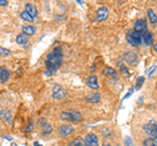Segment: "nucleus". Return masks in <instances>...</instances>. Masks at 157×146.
Segmentation results:
<instances>
[{
  "label": "nucleus",
  "mask_w": 157,
  "mask_h": 146,
  "mask_svg": "<svg viewBox=\"0 0 157 146\" xmlns=\"http://www.w3.org/2000/svg\"><path fill=\"white\" fill-rule=\"evenodd\" d=\"M133 30L135 31H139V33H147V22H145V20H137L135 22V25H133Z\"/></svg>",
  "instance_id": "obj_8"
},
{
  "label": "nucleus",
  "mask_w": 157,
  "mask_h": 146,
  "mask_svg": "<svg viewBox=\"0 0 157 146\" xmlns=\"http://www.w3.org/2000/svg\"><path fill=\"white\" fill-rule=\"evenodd\" d=\"M62 61H63L62 54H56L53 51V52H50L49 55H47V59H46V67H47L46 74L47 76H53V74H55L58 68L62 65Z\"/></svg>",
  "instance_id": "obj_1"
},
{
  "label": "nucleus",
  "mask_w": 157,
  "mask_h": 146,
  "mask_svg": "<svg viewBox=\"0 0 157 146\" xmlns=\"http://www.w3.org/2000/svg\"><path fill=\"white\" fill-rule=\"evenodd\" d=\"M16 42L21 46H27V43H29V41H27V35L24 34V33H20L17 37H16Z\"/></svg>",
  "instance_id": "obj_15"
},
{
  "label": "nucleus",
  "mask_w": 157,
  "mask_h": 146,
  "mask_svg": "<svg viewBox=\"0 0 157 146\" xmlns=\"http://www.w3.org/2000/svg\"><path fill=\"white\" fill-rule=\"evenodd\" d=\"M7 4H8L7 0H0V7H5Z\"/></svg>",
  "instance_id": "obj_33"
},
{
  "label": "nucleus",
  "mask_w": 157,
  "mask_h": 146,
  "mask_svg": "<svg viewBox=\"0 0 157 146\" xmlns=\"http://www.w3.org/2000/svg\"><path fill=\"white\" fill-rule=\"evenodd\" d=\"M35 31H37V29H35L34 26H31V25H25L22 27V33L26 34L27 37H29V35H34Z\"/></svg>",
  "instance_id": "obj_17"
},
{
  "label": "nucleus",
  "mask_w": 157,
  "mask_h": 146,
  "mask_svg": "<svg viewBox=\"0 0 157 146\" xmlns=\"http://www.w3.org/2000/svg\"><path fill=\"white\" fill-rule=\"evenodd\" d=\"M86 84H88V86L90 89H93V90H97L98 88H100V85H98V80H97V76H90L88 78V81H86Z\"/></svg>",
  "instance_id": "obj_12"
},
{
  "label": "nucleus",
  "mask_w": 157,
  "mask_h": 146,
  "mask_svg": "<svg viewBox=\"0 0 157 146\" xmlns=\"http://www.w3.org/2000/svg\"><path fill=\"white\" fill-rule=\"evenodd\" d=\"M67 95V93H66V90L62 88L60 85H55L54 88H53V98L54 99H63Z\"/></svg>",
  "instance_id": "obj_5"
},
{
  "label": "nucleus",
  "mask_w": 157,
  "mask_h": 146,
  "mask_svg": "<svg viewBox=\"0 0 157 146\" xmlns=\"http://www.w3.org/2000/svg\"><path fill=\"white\" fill-rule=\"evenodd\" d=\"M34 146H42V145H39L38 142H35V144H34Z\"/></svg>",
  "instance_id": "obj_35"
},
{
  "label": "nucleus",
  "mask_w": 157,
  "mask_h": 146,
  "mask_svg": "<svg viewBox=\"0 0 157 146\" xmlns=\"http://www.w3.org/2000/svg\"><path fill=\"white\" fill-rule=\"evenodd\" d=\"M85 146H98V137L96 135H93V133H88V135L85 136Z\"/></svg>",
  "instance_id": "obj_7"
},
{
  "label": "nucleus",
  "mask_w": 157,
  "mask_h": 146,
  "mask_svg": "<svg viewBox=\"0 0 157 146\" xmlns=\"http://www.w3.org/2000/svg\"><path fill=\"white\" fill-rule=\"evenodd\" d=\"M60 119L64 121H72V115H71V111H63L60 113Z\"/></svg>",
  "instance_id": "obj_23"
},
{
  "label": "nucleus",
  "mask_w": 157,
  "mask_h": 146,
  "mask_svg": "<svg viewBox=\"0 0 157 146\" xmlns=\"http://www.w3.org/2000/svg\"><path fill=\"white\" fill-rule=\"evenodd\" d=\"M45 124H46V120H45V119H39L38 123H37V125H38V127H41V128H42Z\"/></svg>",
  "instance_id": "obj_30"
},
{
  "label": "nucleus",
  "mask_w": 157,
  "mask_h": 146,
  "mask_svg": "<svg viewBox=\"0 0 157 146\" xmlns=\"http://www.w3.org/2000/svg\"><path fill=\"white\" fill-rule=\"evenodd\" d=\"M11 54L9 50L7 48H3V47H0V56H8V55Z\"/></svg>",
  "instance_id": "obj_26"
},
{
  "label": "nucleus",
  "mask_w": 157,
  "mask_h": 146,
  "mask_svg": "<svg viewBox=\"0 0 157 146\" xmlns=\"http://www.w3.org/2000/svg\"><path fill=\"white\" fill-rule=\"evenodd\" d=\"M21 17H22V20H25V21H29V22H31V21H33V17H31V16L29 14V13H27V12L26 11H24V12H21Z\"/></svg>",
  "instance_id": "obj_25"
},
{
  "label": "nucleus",
  "mask_w": 157,
  "mask_h": 146,
  "mask_svg": "<svg viewBox=\"0 0 157 146\" xmlns=\"http://www.w3.org/2000/svg\"><path fill=\"white\" fill-rule=\"evenodd\" d=\"M0 119L4 120L8 124H12L13 116H12V112L9 111V110H2V111H0Z\"/></svg>",
  "instance_id": "obj_10"
},
{
  "label": "nucleus",
  "mask_w": 157,
  "mask_h": 146,
  "mask_svg": "<svg viewBox=\"0 0 157 146\" xmlns=\"http://www.w3.org/2000/svg\"><path fill=\"white\" fill-rule=\"evenodd\" d=\"M68 146H85V142L81 138H75L68 144Z\"/></svg>",
  "instance_id": "obj_24"
},
{
  "label": "nucleus",
  "mask_w": 157,
  "mask_h": 146,
  "mask_svg": "<svg viewBox=\"0 0 157 146\" xmlns=\"http://www.w3.org/2000/svg\"><path fill=\"white\" fill-rule=\"evenodd\" d=\"M42 133L43 135H51V133H53V125L50 123H46L42 127Z\"/></svg>",
  "instance_id": "obj_21"
},
{
  "label": "nucleus",
  "mask_w": 157,
  "mask_h": 146,
  "mask_svg": "<svg viewBox=\"0 0 157 146\" xmlns=\"http://www.w3.org/2000/svg\"><path fill=\"white\" fill-rule=\"evenodd\" d=\"M143 82H144V77H143V76L137 77V80H136V89H139L140 86L143 85Z\"/></svg>",
  "instance_id": "obj_27"
},
{
  "label": "nucleus",
  "mask_w": 157,
  "mask_h": 146,
  "mask_svg": "<svg viewBox=\"0 0 157 146\" xmlns=\"http://www.w3.org/2000/svg\"><path fill=\"white\" fill-rule=\"evenodd\" d=\"M73 133V127L71 124H63L59 127V135L62 137H68Z\"/></svg>",
  "instance_id": "obj_6"
},
{
  "label": "nucleus",
  "mask_w": 157,
  "mask_h": 146,
  "mask_svg": "<svg viewBox=\"0 0 157 146\" xmlns=\"http://www.w3.org/2000/svg\"><path fill=\"white\" fill-rule=\"evenodd\" d=\"M109 16V9L106 7H101L97 11V20L98 21H105Z\"/></svg>",
  "instance_id": "obj_9"
},
{
  "label": "nucleus",
  "mask_w": 157,
  "mask_h": 146,
  "mask_svg": "<svg viewBox=\"0 0 157 146\" xmlns=\"http://www.w3.org/2000/svg\"><path fill=\"white\" fill-rule=\"evenodd\" d=\"M143 43L145 46H152L153 43V34L151 31H147V33L143 34Z\"/></svg>",
  "instance_id": "obj_13"
},
{
  "label": "nucleus",
  "mask_w": 157,
  "mask_h": 146,
  "mask_svg": "<svg viewBox=\"0 0 157 146\" xmlns=\"http://www.w3.org/2000/svg\"><path fill=\"white\" fill-rule=\"evenodd\" d=\"M31 129H33V120H29V127L26 128V132H31Z\"/></svg>",
  "instance_id": "obj_32"
},
{
  "label": "nucleus",
  "mask_w": 157,
  "mask_h": 146,
  "mask_svg": "<svg viewBox=\"0 0 157 146\" xmlns=\"http://www.w3.org/2000/svg\"><path fill=\"white\" fill-rule=\"evenodd\" d=\"M104 146H109V144H105V145H104Z\"/></svg>",
  "instance_id": "obj_36"
},
{
  "label": "nucleus",
  "mask_w": 157,
  "mask_h": 146,
  "mask_svg": "<svg viewBox=\"0 0 157 146\" xmlns=\"http://www.w3.org/2000/svg\"><path fill=\"white\" fill-rule=\"evenodd\" d=\"M120 70H122V72H123V73H124V76H126V77H128V76H130V73H128V70H127V68H126V67H124V65H120Z\"/></svg>",
  "instance_id": "obj_29"
},
{
  "label": "nucleus",
  "mask_w": 157,
  "mask_h": 146,
  "mask_svg": "<svg viewBox=\"0 0 157 146\" xmlns=\"http://www.w3.org/2000/svg\"><path fill=\"white\" fill-rule=\"evenodd\" d=\"M148 18L151 20V22L153 23V25H156L157 23V16H156V13H155V11H152V9H148Z\"/></svg>",
  "instance_id": "obj_22"
},
{
  "label": "nucleus",
  "mask_w": 157,
  "mask_h": 146,
  "mask_svg": "<svg viewBox=\"0 0 157 146\" xmlns=\"http://www.w3.org/2000/svg\"><path fill=\"white\" fill-rule=\"evenodd\" d=\"M126 39H127L128 45L131 46H140L141 42H143V34L139 33V31H135V30H131L128 31L127 37H126Z\"/></svg>",
  "instance_id": "obj_2"
},
{
  "label": "nucleus",
  "mask_w": 157,
  "mask_h": 146,
  "mask_svg": "<svg viewBox=\"0 0 157 146\" xmlns=\"http://www.w3.org/2000/svg\"><path fill=\"white\" fill-rule=\"evenodd\" d=\"M25 11H26L33 18H35V17L38 16V11H37V8H35L33 4H26V5H25Z\"/></svg>",
  "instance_id": "obj_16"
},
{
  "label": "nucleus",
  "mask_w": 157,
  "mask_h": 146,
  "mask_svg": "<svg viewBox=\"0 0 157 146\" xmlns=\"http://www.w3.org/2000/svg\"><path fill=\"white\" fill-rule=\"evenodd\" d=\"M144 146H157V137H148L143 141Z\"/></svg>",
  "instance_id": "obj_19"
},
{
  "label": "nucleus",
  "mask_w": 157,
  "mask_h": 146,
  "mask_svg": "<svg viewBox=\"0 0 157 146\" xmlns=\"http://www.w3.org/2000/svg\"><path fill=\"white\" fill-rule=\"evenodd\" d=\"M144 132L147 133L148 136H151V137H157V124L155 123V121H151V123H148V124H145L144 127Z\"/></svg>",
  "instance_id": "obj_3"
},
{
  "label": "nucleus",
  "mask_w": 157,
  "mask_h": 146,
  "mask_svg": "<svg viewBox=\"0 0 157 146\" xmlns=\"http://www.w3.org/2000/svg\"><path fill=\"white\" fill-rule=\"evenodd\" d=\"M124 144H126V146H132V141L130 140V137H126V140H124Z\"/></svg>",
  "instance_id": "obj_31"
},
{
  "label": "nucleus",
  "mask_w": 157,
  "mask_h": 146,
  "mask_svg": "<svg viewBox=\"0 0 157 146\" xmlns=\"http://www.w3.org/2000/svg\"><path fill=\"white\" fill-rule=\"evenodd\" d=\"M85 101L88 102V103H98V102L101 101V95H100V93H93V94H90L89 97H86Z\"/></svg>",
  "instance_id": "obj_14"
},
{
  "label": "nucleus",
  "mask_w": 157,
  "mask_h": 146,
  "mask_svg": "<svg viewBox=\"0 0 157 146\" xmlns=\"http://www.w3.org/2000/svg\"><path fill=\"white\" fill-rule=\"evenodd\" d=\"M71 115H72V121H75V123H78V121L82 120V116L78 111H72L71 110Z\"/></svg>",
  "instance_id": "obj_20"
},
{
  "label": "nucleus",
  "mask_w": 157,
  "mask_h": 146,
  "mask_svg": "<svg viewBox=\"0 0 157 146\" xmlns=\"http://www.w3.org/2000/svg\"><path fill=\"white\" fill-rule=\"evenodd\" d=\"M156 68H157V65H152L151 68H148V70H147L148 76H152V74L155 73V70H156Z\"/></svg>",
  "instance_id": "obj_28"
},
{
  "label": "nucleus",
  "mask_w": 157,
  "mask_h": 146,
  "mask_svg": "<svg viewBox=\"0 0 157 146\" xmlns=\"http://www.w3.org/2000/svg\"><path fill=\"white\" fill-rule=\"evenodd\" d=\"M102 74H105V76L107 77H115L117 76V72L114 68H110V67H105L104 70H102Z\"/></svg>",
  "instance_id": "obj_18"
},
{
  "label": "nucleus",
  "mask_w": 157,
  "mask_h": 146,
  "mask_svg": "<svg viewBox=\"0 0 157 146\" xmlns=\"http://www.w3.org/2000/svg\"><path fill=\"white\" fill-rule=\"evenodd\" d=\"M153 50H155V52H157V43H155V45H153Z\"/></svg>",
  "instance_id": "obj_34"
},
{
  "label": "nucleus",
  "mask_w": 157,
  "mask_h": 146,
  "mask_svg": "<svg viewBox=\"0 0 157 146\" xmlns=\"http://www.w3.org/2000/svg\"><path fill=\"white\" fill-rule=\"evenodd\" d=\"M11 77V72L5 67H0V82H7Z\"/></svg>",
  "instance_id": "obj_11"
},
{
  "label": "nucleus",
  "mask_w": 157,
  "mask_h": 146,
  "mask_svg": "<svg viewBox=\"0 0 157 146\" xmlns=\"http://www.w3.org/2000/svg\"><path fill=\"white\" fill-rule=\"evenodd\" d=\"M123 60L127 63V64H130V65H136V64H137L136 52H133V51H127V52H124Z\"/></svg>",
  "instance_id": "obj_4"
}]
</instances>
